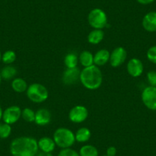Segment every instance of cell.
I'll list each match as a JSON object with an SVG mask.
<instances>
[{"instance_id": "obj_13", "label": "cell", "mask_w": 156, "mask_h": 156, "mask_svg": "<svg viewBox=\"0 0 156 156\" xmlns=\"http://www.w3.org/2000/svg\"><path fill=\"white\" fill-rule=\"evenodd\" d=\"M51 113L50 111L47 109H40L35 112V119L34 122L37 125L44 126L48 125L51 122Z\"/></svg>"}, {"instance_id": "obj_36", "label": "cell", "mask_w": 156, "mask_h": 156, "mask_svg": "<svg viewBox=\"0 0 156 156\" xmlns=\"http://www.w3.org/2000/svg\"><path fill=\"white\" fill-rule=\"evenodd\" d=\"M155 32H156V31H155Z\"/></svg>"}, {"instance_id": "obj_33", "label": "cell", "mask_w": 156, "mask_h": 156, "mask_svg": "<svg viewBox=\"0 0 156 156\" xmlns=\"http://www.w3.org/2000/svg\"><path fill=\"white\" fill-rule=\"evenodd\" d=\"M2 60V54H1V52H0V61Z\"/></svg>"}, {"instance_id": "obj_29", "label": "cell", "mask_w": 156, "mask_h": 156, "mask_svg": "<svg viewBox=\"0 0 156 156\" xmlns=\"http://www.w3.org/2000/svg\"><path fill=\"white\" fill-rule=\"evenodd\" d=\"M116 154V148L114 146H110L106 149V155L115 156Z\"/></svg>"}, {"instance_id": "obj_22", "label": "cell", "mask_w": 156, "mask_h": 156, "mask_svg": "<svg viewBox=\"0 0 156 156\" xmlns=\"http://www.w3.org/2000/svg\"><path fill=\"white\" fill-rule=\"evenodd\" d=\"M80 156H98V150L92 145H83L79 151Z\"/></svg>"}, {"instance_id": "obj_20", "label": "cell", "mask_w": 156, "mask_h": 156, "mask_svg": "<svg viewBox=\"0 0 156 156\" xmlns=\"http://www.w3.org/2000/svg\"><path fill=\"white\" fill-rule=\"evenodd\" d=\"M16 74H17V70L16 69V67L10 65L4 67L0 72V76L2 79H4L5 80H11L16 76Z\"/></svg>"}, {"instance_id": "obj_11", "label": "cell", "mask_w": 156, "mask_h": 156, "mask_svg": "<svg viewBox=\"0 0 156 156\" xmlns=\"http://www.w3.org/2000/svg\"><path fill=\"white\" fill-rule=\"evenodd\" d=\"M80 71L77 67L67 68L63 73L62 81L65 85H73L80 80Z\"/></svg>"}, {"instance_id": "obj_16", "label": "cell", "mask_w": 156, "mask_h": 156, "mask_svg": "<svg viewBox=\"0 0 156 156\" xmlns=\"http://www.w3.org/2000/svg\"><path fill=\"white\" fill-rule=\"evenodd\" d=\"M104 37V32L102 29H94L89 33L87 41L91 44H98L103 41Z\"/></svg>"}, {"instance_id": "obj_7", "label": "cell", "mask_w": 156, "mask_h": 156, "mask_svg": "<svg viewBox=\"0 0 156 156\" xmlns=\"http://www.w3.org/2000/svg\"><path fill=\"white\" fill-rule=\"evenodd\" d=\"M88 109L82 105H77L72 108L69 112V119L74 123H81L87 119Z\"/></svg>"}, {"instance_id": "obj_10", "label": "cell", "mask_w": 156, "mask_h": 156, "mask_svg": "<svg viewBox=\"0 0 156 156\" xmlns=\"http://www.w3.org/2000/svg\"><path fill=\"white\" fill-rule=\"evenodd\" d=\"M127 72L133 77H139L144 71V66L139 58H132L127 63Z\"/></svg>"}, {"instance_id": "obj_12", "label": "cell", "mask_w": 156, "mask_h": 156, "mask_svg": "<svg viewBox=\"0 0 156 156\" xmlns=\"http://www.w3.org/2000/svg\"><path fill=\"white\" fill-rule=\"evenodd\" d=\"M142 27L148 32L156 31V12H149L142 19Z\"/></svg>"}, {"instance_id": "obj_27", "label": "cell", "mask_w": 156, "mask_h": 156, "mask_svg": "<svg viewBox=\"0 0 156 156\" xmlns=\"http://www.w3.org/2000/svg\"><path fill=\"white\" fill-rule=\"evenodd\" d=\"M58 156H80L79 153L72 148H64L58 154Z\"/></svg>"}, {"instance_id": "obj_4", "label": "cell", "mask_w": 156, "mask_h": 156, "mask_svg": "<svg viewBox=\"0 0 156 156\" xmlns=\"http://www.w3.org/2000/svg\"><path fill=\"white\" fill-rule=\"evenodd\" d=\"M26 94L29 100L34 103H41L48 98V90L44 85L38 83H31L26 90Z\"/></svg>"}, {"instance_id": "obj_18", "label": "cell", "mask_w": 156, "mask_h": 156, "mask_svg": "<svg viewBox=\"0 0 156 156\" xmlns=\"http://www.w3.org/2000/svg\"><path fill=\"white\" fill-rule=\"evenodd\" d=\"M12 88L13 90L16 93H23L25 92L28 89V84L26 81L22 78H15L12 81Z\"/></svg>"}, {"instance_id": "obj_2", "label": "cell", "mask_w": 156, "mask_h": 156, "mask_svg": "<svg viewBox=\"0 0 156 156\" xmlns=\"http://www.w3.org/2000/svg\"><path fill=\"white\" fill-rule=\"evenodd\" d=\"M80 81L85 88L94 90L101 87L103 83V73L99 67L92 65L83 67L80 71Z\"/></svg>"}, {"instance_id": "obj_19", "label": "cell", "mask_w": 156, "mask_h": 156, "mask_svg": "<svg viewBox=\"0 0 156 156\" xmlns=\"http://www.w3.org/2000/svg\"><path fill=\"white\" fill-rule=\"evenodd\" d=\"M91 137L90 130L86 127L79 129L75 133V139L78 142H86L89 141Z\"/></svg>"}, {"instance_id": "obj_35", "label": "cell", "mask_w": 156, "mask_h": 156, "mask_svg": "<svg viewBox=\"0 0 156 156\" xmlns=\"http://www.w3.org/2000/svg\"><path fill=\"white\" fill-rule=\"evenodd\" d=\"M103 156H108V155H106H106H103Z\"/></svg>"}, {"instance_id": "obj_32", "label": "cell", "mask_w": 156, "mask_h": 156, "mask_svg": "<svg viewBox=\"0 0 156 156\" xmlns=\"http://www.w3.org/2000/svg\"><path fill=\"white\" fill-rule=\"evenodd\" d=\"M2 114H3V111H2V107L0 106V120L2 119Z\"/></svg>"}, {"instance_id": "obj_21", "label": "cell", "mask_w": 156, "mask_h": 156, "mask_svg": "<svg viewBox=\"0 0 156 156\" xmlns=\"http://www.w3.org/2000/svg\"><path fill=\"white\" fill-rule=\"evenodd\" d=\"M78 61H79V58H78V56L76 54L73 53V52L68 53L64 57V63L67 68H75V67H77Z\"/></svg>"}, {"instance_id": "obj_28", "label": "cell", "mask_w": 156, "mask_h": 156, "mask_svg": "<svg viewBox=\"0 0 156 156\" xmlns=\"http://www.w3.org/2000/svg\"><path fill=\"white\" fill-rule=\"evenodd\" d=\"M147 80L150 86L156 87V71L151 70L147 73Z\"/></svg>"}, {"instance_id": "obj_5", "label": "cell", "mask_w": 156, "mask_h": 156, "mask_svg": "<svg viewBox=\"0 0 156 156\" xmlns=\"http://www.w3.org/2000/svg\"><path fill=\"white\" fill-rule=\"evenodd\" d=\"M88 23L94 29H103L108 24L107 16L103 9H94L90 12L87 17Z\"/></svg>"}, {"instance_id": "obj_17", "label": "cell", "mask_w": 156, "mask_h": 156, "mask_svg": "<svg viewBox=\"0 0 156 156\" xmlns=\"http://www.w3.org/2000/svg\"><path fill=\"white\" fill-rule=\"evenodd\" d=\"M79 62L83 67L94 65V55L89 51H83L79 55Z\"/></svg>"}, {"instance_id": "obj_6", "label": "cell", "mask_w": 156, "mask_h": 156, "mask_svg": "<svg viewBox=\"0 0 156 156\" xmlns=\"http://www.w3.org/2000/svg\"><path fill=\"white\" fill-rule=\"evenodd\" d=\"M142 101L150 110H156V87L148 86L142 90Z\"/></svg>"}, {"instance_id": "obj_34", "label": "cell", "mask_w": 156, "mask_h": 156, "mask_svg": "<svg viewBox=\"0 0 156 156\" xmlns=\"http://www.w3.org/2000/svg\"><path fill=\"white\" fill-rule=\"evenodd\" d=\"M1 81H2V77L0 76V84H1Z\"/></svg>"}, {"instance_id": "obj_3", "label": "cell", "mask_w": 156, "mask_h": 156, "mask_svg": "<svg viewBox=\"0 0 156 156\" xmlns=\"http://www.w3.org/2000/svg\"><path fill=\"white\" fill-rule=\"evenodd\" d=\"M53 139L56 145L63 149L70 148L76 141L74 133L70 129L64 127H61L55 130Z\"/></svg>"}, {"instance_id": "obj_14", "label": "cell", "mask_w": 156, "mask_h": 156, "mask_svg": "<svg viewBox=\"0 0 156 156\" xmlns=\"http://www.w3.org/2000/svg\"><path fill=\"white\" fill-rule=\"evenodd\" d=\"M110 52L106 49H101L94 55V64L97 67L105 65L109 61Z\"/></svg>"}, {"instance_id": "obj_8", "label": "cell", "mask_w": 156, "mask_h": 156, "mask_svg": "<svg viewBox=\"0 0 156 156\" xmlns=\"http://www.w3.org/2000/svg\"><path fill=\"white\" fill-rule=\"evenodd\" d=\"M22 117V109L18 106H11L6 108L2 114V120L4 122L12 125L19 120Z\"/></svg>"}, {"instance_id": "obj_9", "label": "cell", "mask_w": 156, "mask_h": 156, "mask_svg": "<svg viewBox=\"0 0 156 156\" xmlns=\"http://www.w3.org/2000/svg\"><path fill=\"white\" fill-rule=\"evenodd\" d=\"M126 58V50L122 47H117L110 53L109 64L112 67H118L125 62Z\"/></svg>"}, {"instance_id": "obj_1", "label": "cell", "mask_w": 156, "mask_h": 156, "mask_svg": "<svg viewBox=\"0 0 156 156\" xmlns=\"http://www.w3.org/2000/svg\"><path fill=\"white\" fill-rule=\"evenodd\" d=\"M38 149L37 141L29 136L16 138L10 144V152L12 156H36Z\"/></svg>"}, {"instance_id": "obj_31", "label": "cell", "mask_w": 156, "mask_h": 156, "mask_svg": "<svg viewBox=\"0 0 156 156\" xmlns=\"http://www.w3.org/2000/svg\"><path fill=\"white\" fill-rule=\"evenodd\" d=\"M36 156H53V154H52L51 153H46L41 151V152H40L39 154H37Z\"/></svg>"}, {"instance_id": "obj_26", "label": "cell", "mask_w": 156, "mask_h": 156, "mask_svg": "<svg viewBox=\"0 0 156 156\" xmlns=\"http://www.w3.org/2000/svg\"><path fill=\"white\" fill-rule=\"evenodd\" d=\"M147 58L150 62L156 64V45L149 48L146 54Z\"/></svg>"}, {"instance_id": "obj_23", "label": "cell", "mask_w": 156, "mask_h": 156, "mask_svg": "<svg viewBox=\"0 0 156 156\" xmlns=\"http://www.w3.org/2000/svg\"><path fill=\"white\" fill-rule=\"evenodd\" d=\"M22 119L27 122H33L35 119V112L30 108L26 107L22 110Z\"/></svg>"}, {"instance_id": "obj_24", "label": "cell", "mask_w": 156, "mask_h": 156, "mask_svg": "<svg viewBox=\"0 0 156 156\" xmlns=\"http://www.w3.org/2000/svg\"><path fill=\"white\" fill-rule=\"evenodd\" d=\"M16 60V52L13 51L9 50L6 51L3 55H2V61L4 64H11L14 63Z\"/></svg>"}, {"instance_id": "obj_25", "label": "cell", "mask_w": 156, "mask_h": 156, "mask_svg": "<svg viewBox=\"0 0 156 156\" xmlns=\"http://www.w3.org/2000/svg\"><path fill=\"white\" fill-rule=\"evenodd\" d=\"M12 133L11 125L5 123H1L0 122V139H5L9 137Z\"/></svg>"}, {"instance_id": "obj_30", "label": "cell", "mask_w": 156, "mask_h": 156, "mask_svg": "<svg viewBox=\"0 0 156 156\" xmlns=\"http://www.w3.org/2000/svg\"><path fill=\"white\" fill-rule=\"evenodd\" d=\"M136 1L142 5H148V4L152 3L154 0H136Z\"/></svg>"}, {"instance_id": "obj_15", "label": "cell", "mask_w": 156, "mask_h": 156, "mask_svg": "<svg viewBox=\"0 0 156 156\" xmlns=\"http://www.w3.org/2000/svg\"><path fill=\"white\" fill-rule=\"evenodd\" d=\"M38 148L43 152L51 153L55 148V141L53 139L49 137H42L37 141Z\"/></svg>"}]
</instances>
